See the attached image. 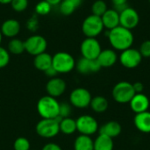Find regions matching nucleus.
Listing matches in <instances>:
<instances>
[{
    "label": "nucleus",
    "mask_w": 150,
    "mask_h": 150,
    "mask_svg": "<svg viewBox=\"0 0 150 150\" xmlns=\"http://www.w3.org/2000/svg\"><path fill=\"white\" fill-rule=\"evenodd\" d=\"M107 36L112 48L114 50L121 52L132 47L134 41V37L132 30L127 29L121 25L110 30Z\"/></svg>",
    "instance_id": "obj_1"
},
{
    "label": "nucleus",
    "mask_w": 150,
    "mask_h": 150,
    "mask_svg": "<svg viewBox=\"0 0 150 150\" xmlns=\"http://www.w3.org/2000/svg\"><path fill=\"white\" fill-rule=\"evenodd\" d=\"M60 103L55 98L44 96L37 103V111L42 119H56L59 117Z\"/></svg>",
    "instance_id": "obj_2"
},
{
    "label": "nucleus",
    "mask_w": 150,
    "mask_h": 150,
    "mask_svg": "<svg viewBox=\"0 0 150 150\" xmlns=\"http://www.w3.org/2000/svg\"><path fill=\"white\" fill-rule=\"evenodd\" d=\"M52 66L58 74H66L74 69L76 61L70 54L67 52H58L53 56Z\"/></svg>",
    "instance_id": "obj_3"
},
{
    "label": "nucleus",
    "mask_w": 150,
    "mask_h": 150,
    "mask_svg": "<svg viewBox=\"0 0 150 150\" xmlns=\"http://www.w3.org/2000/svg\"><path fill=\"white\" fill-rule=\"evenodd\" d=\"M112 98L119 104H127L135 95L133 83L122 81L114 85L112 89Z\"/></svg>",
    "instance_id": "obj_4"
},
{
    "label": "nucleus",
    "mask_w": 150,
    "mask_h": 150,
    "mask_svg": "<svg viewBox=\"0 0 150 150\" xmlns=\"http://www.w3.org/2000/svg\"><path fill=\"white\" fill-rule=\"evenodd\" d=\"M104 25L101 19V17L96 15L88 16L83 22L82 31L86 38H96L104 30Z\"/></svg>",
    "instance_id": "obj_5"
},
{
    "label": "nucleus",
    "mask_w": 150,
    "mask_h": 150,
    "mask_svg": "<svg viewBox=\"0 0 150 150\" xmlns=\"http://www.w3.org/2000/svg\"><path fill=\"white\" fill-rule=\"evenodd\" d=\"M35 129L42 138H54L60 133L59 121L56 119H42L37 123Z\"/></svg>",
    "instance_id": "obj_6"
},
{
    "label": "nucleus",
    "mask_w": 150,
    "mask_h": 150,
    "mask_svg": "<svg viewBox=\"0 0 150 150\" xmlns=\"http://www.w3.org/2000/svg\"><path fill=\"white\" fill-rule=\"evenodd\" d=\"M76 122V131L81 134L91 136L98 131V123L97 120L91 115H82L77 120Z\"/></svg>",
    "instance_id": "obj_7"
},
{
    "label": "nucleus",
    "mask_w": 150,
    "mask_h": 150,
    "mask_svg": "<svg viewBox=\"0 0 150 150\" xmlns=\"http://www.w3.org/2000/svg\"><path fill=\"white\" fill-rule=\"evenodd\" d=\"M80 51L83 58L97 60L102 48L99 41L96 38H86L81 44Z\"/></svg>",
    "instance_id": "obj_8"
},
{
    "label": "nucleus",
    "mask_w": 150,
    "mask_h": 150,
    "mask_svg": "<svg viewBox=\"0 0 150 150\" xmlns=\"http://www.w3.org/2000/svg\"><path fill=\"white\" fill-rule=\"evenodd\" d=\"M142 58L139 50L130 47L121 52L119 61L123 67L127 69H134L141 64Z\"/></svg>",
    "instance_id": "obj_9"
},
{
    "label": "nucleus",
    "mask_w": 150,
    "mask_h": 150,
    "mask_svg": "<svg viewBox=\"0 0 150 150\" xmlns=\"http://www.w3.org/2000/svg\"><path fill=\"white\" fill-rule=\"evenodd\" d=\"M91 92L84 88H76L72 91L69 96V101L74 107L83 109L90 106L91 101Z\"/></svg>",
    "instance_id": "obj_10"
},
{
    "label": "nucleus",
    "mask_w": 150,
    "mask_h": 150,
    "mask_svg": "<svg viewBox=\"0 0 150 150\" xmlns=\"http://www.w3.org/2000/svg\"><path fill=\"white\" fill-rule=\"evenodd\" d=\"M24 42H25V50L28 54L34 56L44 53L47 47V42L46 39L40 35L30 36Z\"/></svg>",
    "instance_id": "obj_11"
},
{
    "label": "nucleus",
    "mask_w": 150,
    "mask_h": 150,
    "mask_svg": "<svg viewBox=\"0 0 150 150\" xmlns=\"http://www.w3.org/2000/svg\"><path fill=\"white\" fill-rule=\"evenodd\" d=\"M120 13V25L133 30L139 25L140 22V16L138 11L132 8L127 6L126 9L121 11Z\"/></svg>",
    "instance_id": "obj_12"
},
{
    "label": "nucleus",
    "mask_w": 150,
    "mask_h": 150,
    "mask_svg": "<svg viewBox=\"0 0 150 150\" xmlns=\"http://www.w3.org/2000/svg\"><path fill=\"white\" fill-rule=\"evenodd\" d=\"M67 88V84L65 81L60 77H54L51 78L46 85V91L48 96L53 98H58L62 96Z\"/></svg>",
    "instance_id": "obj_13"
},
{
    "label": "nucleus",
    "mask_w": 150,
    "mask_h": 150,
    "mask_svg": "<svg viewBox=\"0 0 150 150\" xmlns=\"http://www.w3.org/2000/svg\"><path fill=\"white\" fill-rule=\"evenodd\" d=\"M130 108L136 114L147 112L149 108L150 101L149 98L143 93H135L129 102Z\"/></svg>",
    "instance_id": "obj_14"
},
{
    "label": "nucleus",
    "mask_w": 150,
    "mask_h": 150,
    "mask_svg": "<svg viewBox=\"0 0 150 150\" xmlns=\"http://www.w3.org/2000/svg\"><path fill=\"white\" fill-rule=\"evenodd\" d=\"M76 68L80 74L88 75L91 73H96L99 71L101 66L97 60H90L82 57L76 63Z\"/></svg>",
    "instance_id": "obj_15"
},
{
    "label": "nucleus",
    "mask_w": 150,
    "mask_h": 150,
    "mask_svg": "<svg viewBox=\"0 0 150 150\" xmlns=\"http://www.w3.org/2000/svg\"><path fill=\"white\" fill-rule=\"evenodd\" d=\"M99 134H103L105 136H108L112 139L118 137L122 131L121 125L115 120H111L106 123H105L103 126H101L98 128Z\"/></svg>",
    "instance_id": "obj_16"
},
{
    "label": "nucleus",
    "mask_w": 150,
    "mask_h": 150,
    "mask_svg": "<svg viewBox=\"0 0 150 150\" xmlns=\"http://www.w3.org/2000/svg\"><path fill=\"white\" fill-rule=\"evenodd\" d=\"M104 27L108 31L120 25V13L115 9L107 10L101 17Z\"/></svg>",
    "instance_id": "obj_17"
},
{
    "label": "nucleus",
    "mask_w": 150,
    "mask_h": 150,
    "mask_svg": "<svg viewBox=\"0 0 150 150\" xmlns=\"http://www.w3.org/2000/svg\"><path fill=\"white\" fill-rule=\"evenodd\" d=\"M118 59V54L115 50L105 49L101 51L97 61L100 64L101 68H110L117 62Z\"/></svg>",
    "instance_id": "obj_18"
},
{
    "label": "nucleus",
    "mask_w": 150,
    "mask_h": 150,
    "mask_svg": "<svg viewBox=\"0 0 150 150\" xmlns=\"http://www.w3.org/2000/svg\"><path fill=\"white\" fill-rule=\"evenodd\" d=\"M0 30L3 36L8 38H15L20 31V24L16 19H7L2 24Z\"/></svg>",
    "instance_id": "obj_19"
},
{
    "label": "nucleus",
    "mask_w": 150,
    "mask_h": 150,
    "mask_svg": "<svg viewBox=\"0 0 150 150\" xmlns=\"http://www.w3.org/2000/svg\"><path fill=\"white\" fill-rule=\"evenodd\" d=\"M135 127L143 134H150V112L147 111L135 115L134 119Z\"/></svg>",
    "instance_id": "obj_20"
},
{
    "label": "nucleus",
    "mask_w": 150,
    "mask_h": 150,
    "mask_svg": "<svg viewBox=\"0 0 150 150\" xmlns=\"http://www.w3.org/2000/svg\"><path fill=\"white\" fill-rule=\"evenodd\" d=\"M52 60H53V56L44 52L42 54L34 56L33 64L37 69L45 72L47 69L52 67Z\"/></svg>",
    "instance_id": "obj_21"
},
{
    "label": "nucleus",
    "mask_w": 150,
    "mask_h": 150,
    "mask_svg": "<svg viewBox=\"0 0 150 150\" xmlns=\"http://www.w3.org/2000/svg\"><path fill=\"white\" fill-rule=\"evenodd\" d=\"M74 150H94V141L91 136L80 134L75 140Z\"/></svg>",
    "instance_id": "obj_22"
},
{
    "label": "nucleus",
    "mask_w": 150,
    "mask_h": 150,
    "mask_svg": "<svg viewBox=\"0 0 150 150\" xmlns=\"http://www.w3.org/2000/svg\"><path fill=\"white\" fill-rule=\"evenodd\" d=\"M113 139L99 134L94 141V150H113Z\"/></svg>",
    "instance_id": "obj_23"
},
{
    "label": "nucleus",
    "mask_w": 150,
    "mask_h": 150,
    "mask_svg": "<svg viewBox=\"0 0 150 150\" xmlns=\"http://www.w3.org/2000/svg\"><path fill=\"white\" fill-rule=\"evenodd\" d=\"M90 106L93 112L97 113H102L108 109L109 103H108V100L105 97L97 96L91 99Z\"/></svg>",
    "instance_id": "obj_24"
},
{
    "label": "nucleus",
    "mask_w": 150,
    "mask_h": 150,
    "mask_svg": "<svg viewBox=\"0 0 150 150\" xmlns=\"http://www.w3.org/2000/svg\"><path fill=\"white\" fill-rule=\"evenodd\" d=\"M59 127L60 132H62L64 134L69 135L76 131V122L70 117L63 118L59 122Z\"/></svg>",
    "instance_id": "obj_25"
},
{
    "label": "nucleus",
    "mask_w": 150,
    "mask_h": 150,
    "mask_svg": "<svg viewBox=\"0 0 150 150\" xmlns=\"http://www.w3.org/2000/svg\"><path fill=\"white\" fill-rule=\"evenodd\" d=\"M25 50V42L19 39L13 38L8 43V52L13 54H20Z\"/></svg>",
    "instance_id": "obj_26"
},
{
    "label": "nucleus",
    "mask_w": 150,
    "mask_h": 150,
    "mask_svg": "<svg viewBox=\"0 0 150 150\" xmlns=\"http://www.w3.org/2000/svg\"><path fill=\"white\" fill-rule=\"evenodd\" d=\"M107 5L105 1L103 0H97L93 3L91 6V11L93 15L102 17L103 14L107 11Z\"/></svg>",
    "instance_id": "obj_27"
},
{
    "label": "nucleus",
    "mask_w": 150,
    "mask_h": 150,
    "mask_svg": "<svg viewBox=\"0 0 150 150\" xmlns=\"http://www.w3.org/2000/svg\"><path fill=\"white\" fill-rule=\"evenodd\" d=\"M76 7L68 0H62V3L60 4V11L62 14L65 16L71 15L76 11Z\"/></svg>",
    "instance_id": "obj_28"
},
{
    "label": "nucleus",
    "mask_w": 150,
    "mask_h": 150,
    "mask_svg": "<svg viewBox=\"0 0 150 150\" xmlns=\"http://www.w3.org/2000/svg\"><path fill=\"white\" fill-rule=\"evenodd\" d=\"M14 150H30V142L25 137H18L13 143Z\"/></svg>",
    "instance_id": "obj_29"
},
{
    "label": "nucleus",
    "mask_w": 150,
    "mask_h": 150,
    "mask_svg": "<svg viewBox=\"0 0 150 150\" xmlns=\"http://www.w3.org/2000/svg\"><path fill=\"white\" fill-rule=\"evenodd\" d=\"M51 11V5L45 0L40 1L35 6V11L40 15H47Z\"/></svg>",
    "instance_id": "obj_30"
},
{
    "label": "nucleus",
    "mask_w": 150,
    "mask_h": 150,
    "mask_svg": "<svg viewBox=\"0 0 150 150\" xmlns=\"http://www.w3.org/2000/svg\"><path fill=\"white\" fill-rule=\"evenodd\" d=\"M11 8L17 11L21 12L24 11L28 6V0H12L11 3Z\"/></svg>",
    "instance_id": "obj_31"
},
{
    "label": "nucleus",
    "mask_w": 150,
    "mask_h": 150,
    "mask_svg": "<svg viewBox=\"0 0 150 150\" xmlns=\"http://www.w3.org/2000/svg\"><path fill=\"white\" fill-rule=\"evenodd\" d=\"M72 112V108L71 105L68 103H60V107H59V116L61 118H68L70 116Z\"/></svg>",
    "instance_id": "obj_32"
},
{
    "label": "nucleus",
    "mask_w": 150,
    "mask_h": 150,
    "mask_svg": "<svg viewBox=\"0 0 150 150\" xmlns=\"http://www.w3.org/2000/svg\"><path fill=\"white\" fill-rule=\"evenodd\" d=\"M10 62V53L4 47H0V69L4 68Z\"/></svg>",
    "instance_id": "obj_33"
},
{
    "label": "nucleus",
    "mask_w": 150,
    "mask_h": 150,
    "mask_svg": "<svg viewBox=\"0 0 150 150\" xmlns=\"http://www.w3.org/2000/svg\"><path fill=\"white\" fill-rule=\"evenodd\" d=\"M141 54L142 57L145 58H149L150 57V40H145L142 43L140 49H139Z\"/></svg>",
    "instance_id": "obj_34"
},
{
    "label": "nucleus",
    "mask_w": 150,
    "mask_h": 150,
    "mask_svg": "<svg viewBox=\"0 0 150 150\" xmlns=\"http://www.w3.org/2000/svg\"><path fill=\"white\" fill-rule=\"evenodd\" d=\"M112 2L114 5V9L118 12H120L121 11H123L124 9L127 7V0H112Z\"/></svg>",
    "instance_id": "obj_35"
},
{
    "label": "nucleus",
    "mask_w": 150,
    "mask_h": 150,
    "mask_svg": "<svg viewBox=\"0 0 150 150\" xmlns=\"http://www.w3.org/2000/svg\"><path fill=\"white\" fill-rule=\"evenodd\" d=\"M41 150H62V149L58 144L51 142V143L46 144Z\"/></svg>",
    "instance_id": "obj_36"
},
{
    "label": "nucleus",
    "mask_w": 150,
    "mask_h": 150,
    "mask_svg": "<svg viewBox=\"0 0 150 150\" xmlns=\"http://www.w3.org/2000/svg\"><path fill=\"white\" fill-rule=\"evenodd\" d=\"M135 93H142L144 90V85L141 82H136L133 84Z\"/></svg>",
    "instance_id": "obj_37"
},
{
    "label": "nucleus",
    "mask_w": 150,
    "mask_h": 150,
    "mask_svg": "<svg viewBox=\"0 0 150 150\" xmlns=\"http://www.w3.org/2000/svg\"><path fill=\"white\" fill-rule=\"evenodd\" d=\"M45 74H46V76H47L48 77H51V78H54V77H56V75L58 74L57 73V71L53 68V66L52 67H50L49 69H47L46 71H45Z\"/></svg>",
    "instance_id": "obj_38"
},
{
    "label": "nucleus",
    "mask_w": 150,
    "mask_h": 150,
    "mask_svg": "<svg viewBox=\"0 0 150 150\" xmlns=\"http://www.w3.org/2000/svg\"><path fill=\"white\" fill-rule=\"evenodd\" d=\"M46 2H47L51 6H54V5H58L62 3V0H45Z\"/></svg>",
    "instance_id": "obj_39"
},
{
    "label": "nucleus",
    "mask_w": 150,
    "mask_h": 150,
    "mask_svg": "<svg viewBox=\"0 0 150 150\" xmlns=\"http://www.w3.org/2000/svg\"><path fill=\"white\" fill-rule=\"evenodd\" d=\"M68 1L71 2L76 8L79 7V6L82 4V3H83V0H68Z\"/></svg>",
    "instance_id": "obj_40"
},
{
    "label": "nucleus",
    "mask_w": 150,
    "mask_h": 150,
    "mask_svg": "<svg viewBox=\"0 0 150 150\" xmlns=\"http://www.w3.org/2000/svg\"><path fill=\"white\" fill-rule=\"evenodd\" d=\"M12 0H0V4H11Z\"/></svg>",
    "instance_id": "obj_41"
},
{
    "label": "nucleus",
    "mask_w": 150,
    "mask_h": 150,
    "mask_svg": "<svg viewBox=\"0 0 150 150\" xmlns=\"http://www.w3.org/2000/svg\"><path fill=\"white\" fill-rule=\"evenodd\" d=\"M2 38H3V34H2L1 30H0V44H1V42H2Z\"/></svg>",
    "instance_id": "obj_42"
},
{
    "label": "nucleus",
    "mask_w": 150,
    "mask_h": 150,
    "mask_svg": "<svg viewBox=\"0 0 150 150\" xmlns=\"http://www.w3.org/2000/svg\"><path fill=\"white\" fill-rule=\"evenodd\" d=\"M149 3H150V0H149Z\"/></svg>",
    "instance_id": "obj_43"
},
{
    "label": "nucleus",
    "mask_w": 150,
    "mask_h": 150,
    "mask_svg": "<svg viewBox=\"0 0 150 150\" xmlns=\"http://www.w3.org/2000/svg\"><path fill=\"white\" fill-rule=\"evenodd\" d=\"M30 150H31V149H30Z\"/></svg>",
    "instance_id": "obj_44"
}]
</instances>
